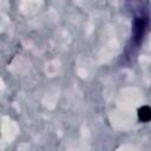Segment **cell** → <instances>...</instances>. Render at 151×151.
Segmentation results:
<instances>
[{"label": "cell", "instance_id": "6da1fadb", "mask_svg": "<svg viewBox=\"0 0 151 151\" xmlns=\"http://www.w3.org/2000/svg\"><path fill=\"white\" fill-rule=\"evenodd\" d=\"M138 118L142 122H149V120H151V107H149V106H142L138 110Z\"/></svg>", "mask_w": 151, "mask_h": 151}]
</instances>
